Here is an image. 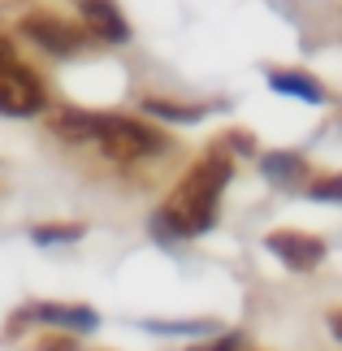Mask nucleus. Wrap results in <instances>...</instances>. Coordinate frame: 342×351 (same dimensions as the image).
<instances>
[{"mask_svg": "<svg viewBox=\"0 0 342 351\" xmlns=\"http://www.w3.org/2000/svg\"><path fill=\"white\" fill-rule=\"evenodd\" d=\"M95 139H100L104 152L117 156V160L165 152V139H160L156 130H147L143 121H130V117H100V134H95Z\"/></svg>", "mask_w": 342, "mask_h": 351, "instance_id": "nucleus-1", "label": "nucleus"}, {"mask_svg": "<svg viewBox=\"0 0 342 351\" xmlns=\"http://www.w3.org/2000/svg\"><path fill=\"white\" fill-rule=\"evenodd\" d=\"M44 109V87L35 74H26L22 65L0 70V113L5 117H31Z\"/></svg>", "mask_w": 342, "mask_h": 351, "instance_id": "nucleus-2", "label": "nucleus"}, {"mask_svg": "<svg viewBox=\"0 0 342 351\" xmlns=\"http://www.w3.org/2000/svg\"><path fill=\"white\" fill-rule=\"evenodd\" d=\"M269 252L278 256V261H286L291 269H317L325 261V243L321 239H312V234H295V230H278V234H269Z\"/></svg>", "mask_w": 342, "mask_h": 351, "instance_id": "nucleus-3", "label": "nucleus"}, {"mask_svg": "<svg viewBox=\"0 0 342 351\" xmlns=\"http://www.w3.org/2000/svg\"><path fill=\"white\" fill-rule=\"evenodd\" d=\"M22 35L31 39V44H39V48L57 52V57H70V52H78V44H83V35H78L74 26L57 22V18H26Z\"/></svg>", "mask_w": 342, "mask_h": 351, "instance_id": "nucleus-4", "label": "nucleus"}, {"mask_svg": "<svg viewBox=\"0 0 342 351\" xmlns=\"http://www.w3.org/2000/svg\"><path fill=\"white\" fill-rule=\"evenodd\" d=\"M83 18L100 39H108V44H121V39L130 35L126 22H121V13L113 9V0H83Z\"/></svg>", "mask_w": 342, "mask_h": 351, "instance_id": "nucleus-5", "label": "nucleus"}, {"mask_svg": "<svg viewBox=\"0 0 342 351\" xmlns=\"http://www.w3.org/2000/svg\"><path fill=\"white\" fill-rule=\"evenodd\" d=\"M35 317L39 321H52V326H65V330H95V313L91 308H65V304H35Z\"/></svg>", "mask_w": 342, "mask_h": 351, "instance_id": "nucleus-6", "label": "nucleus"}, {"mask_svg": "<svg viewBox=\"0 0 342 351\" xmlns=\"http://www.w3.org/2000/svg\"><path fill=\"white\" fill-rule=\"evenodd\" d=\"M269 87L273 91H286V96H299V100H308V104H321L325 100V87L317 83V78H308V74H269Z\"/></svg>", "mask_w": 342, "mask_h": 351, "instance_id": "nucleus-7", "label": "nucleus"}, {"mask_svg": "<svg viewBox=\"0 0 342 351\" xmlns=\"http://www.w3.org/2000/svg\"><path fill=\"white\" fill-rule=\"evenodd\" d=\"M52 130L61 134V139H95L100 134V117L95 113H61L57 121H52Z\"/></svg>", "mask_w": 342, "mask_h": 351, "instance_id": "nucleus-8", "label": "nucleus"}, {"mask_svg": "<svg viewBox=\"0 0 342 351\" xmlns=\"http://www.w3.org/2000/svg\"><path fill=\"white\" fill-rule=\"evenodd\" d=\"M143 113L165 117V121H199L204 109H186V104H169V100H143Z\"/></svg>", "mask_w": 342, "mask_h": 351, "instance_id": "nucleus-9", "label": "nucleus"}, {"mask_svg": "<svg viewBox=\"0 0 342 351\" xmlns=\"http://www.w3.org/2000/svg\"><path fill=\"white\" fill-rule=\"evenodd\" d=\"M31 239L35 243H44V247H48V243H74V239H83V226H35V230H31Z\"/></svg>", "mask_w": 342, "mask_h": 351, "instance_id": "nucleus-10", "label": "nucleus"}, {"mask_svg": "<svg viewBox=\"0 0 342 351\" xmlns=\"http://www.w3.org/2000/svg\"><path fill=\"white\" fill-rule=\"evenodd\" d=\"M299 169H304V165H299V156H291V152H273V156H265V173H269V178H278V182L295 178Z\"/></svg>", "mask_w": 342, "mask_h": 351, "instance_id": "nucleus-11", "label": "nucleus"}, {"mask_svg": "<svg viewBox=\"0 0 342 351\" xmlns=\"http://www.w3.org/2000/svg\"><path fill=\"white\" fill-rule=\"evenodd\" d=\"M152 234L160 239V243H169V239H186V230H182V221L173 217L169 208H160L156 217H152Z\"/></svg>", "mask_w": 342, "mask_h": 351, "instance_id": "nucleus-12", "label": "nucleus"}, {"mask_svg": "<svg viewBox=\"0 0 342 351\" xmlns=\"http://www.w3.org/2000/svg\"><path fill=\"white\" fill-rule=\"evenodd\" d=\"M152 330H169V334H204L208 321H152Z\"/></svg>", "mask_w": 342, "mask_h": 351, "instance_id": "nucleus-13", "label": "nucleus"}, {"mask_svg": "<svg viewBox=\"0 0 342 351\" xmlns=\"http://www.w3.org/2000/svg\"><path fill=\"white\" fill-rule=\"evenodd\" d=\"M308 195H312V199H330V204H334V199H342V182H338V178H325V182H317V186H308Z\"/></svg>", "mask_w": 342, "mask_h": 351, "instance_id": "nucleus-14", "label": "nucleus"}, {"mask_svg": "<svg viewBox=\"0 0 342 351\" xmlns=\"http://www.w3.org/2000/svg\"><path fill=\"white\" fill-rule=\"evenodd\" d=\"M35 351H78V343L70 339V334H57V339H44Z\"/></svg>", "mask_w": 342, "mask_h": 351, "instance_id": "nucleus-15", "label": "nucleus"}, {"mask_svg": "<svg viewBox=\"0 0 342 351\" xmlns=\"http://www.w3.org/2000/svg\"><path fill=\"white\" fill-rule=\"evenodd\" d=\"M230 147H234V152H256V147H252V134H247V130H234V134H230Z\"/></svg>", "mask_w": 342, "mask_h": 351, "instance_id": "nucleus-16", "label": "nucleus"}, {"mask_svg": "<svg viewBox=\"0 0 342 351\" xmlns=\"http://www.w3.org/2000/svg\"><path fill=\"white\" fill-rule=\"evenodd\" d=\"M9 65H18V61H13V44L0 39V70H9Z\"/></svg>", "mask_w": 342, "mask_h": 351, "instance_id": "nucleus-17", "label": "nucleus"}, {"mask_svg": "<svg viewBox=\"0 0 342 351\" xmlns=\"http://www.w3.org/2000/svg\"><path fill=\"white\" fill-rule=\"evenodd\" d=\"M239 343H243V339H239V334H225V339H221V343H217L212 351H239Z\"/></svg>", "mask_w": 342, "mask_h": 351, "instance_id": "nucleus-18", "label": "nucleus"}]
</instances>
